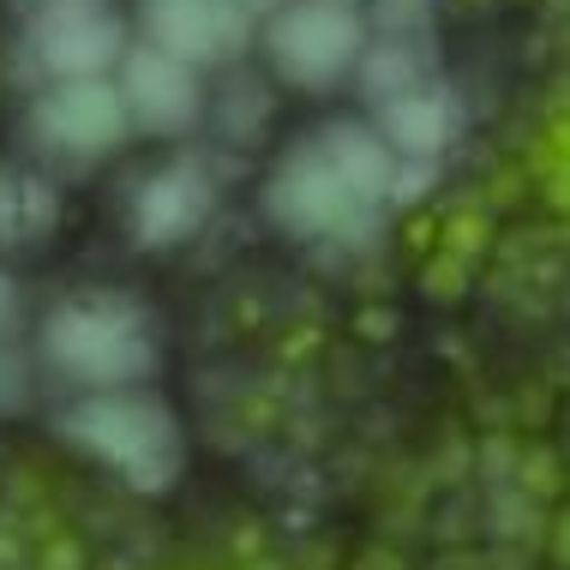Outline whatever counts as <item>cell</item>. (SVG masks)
I'll return each mask as SVG.
<instances>
[{
	"instance_id": "obj_1",
	"label": "cell",
	"mask_w": 570,
	"mask_h": 570,
	"mask_svg": "<svg viewBox=\"0 0 570 570\" xmlns=\"http://www.w3.org/2000/svg\"><path fill=\"white\" fill-rule=\"evenodd\" d=\"M42 361L85 391H127L157 373L150 313L127 295H79L42 325Z\"/></svg>"
},
{
	"instance_id": "obj_2",
	"label": "cell",
	"mask_w": 570,
	"mask_h": 570,
	"mask_svg": "<svg viewBox=\"0 0 570 570\" xmlns=\"http://www.w3.org/2000/svg\"><path fill=\"white\" fill-rule=\"evenodd\" d=\"M60 426H67V439L79 451L120 469L127 487H138V492H168L180 462H187L175 409L163 396L138 391V384H127V391H90L85 403L67 409Z\"/></svg>"
},
{
	"instance_id": "obj_3",
	"label": "cell",
	"mask_w": 570,
	"mask_h": 570,
	"mask_svg": "<svg viewBox=\"0 0 570 570\" xmlns=\"http://www.w3.org/2000/svg\"><path fill=\"white\" fill-rule=\"evenodd\" d=\"M271 67L283 85L295 90H331L354 72V60L366 49V24L348 0H288L271 12L265 30Z\"/></svg>"
},
{
	"instance_id": "obj_4",
	"label": "cell",
	"mask_w": 570,
	"mask_h": 570,
	"mask_svg": "<svg viewBox=\"0 0 570 570\" xmlns=\"http://www.w3.org/2000/svg\"><path fill=\"white\" fill-rule=\"evenodd\" d=\"M265 210L283 235L318 240V235H354V228H366V210L373 205H361L348 193V180L331 168L325 150H301V157H288L271 175Z\"/></svg>"
},
{
	"instance_id": "obj_5",
	"label": "cell",
	"mask_w": 570,
	"mask_h": 570,
	"mask_svg": "<svg viewBox=\"0 0 570 570\" xmlns=\"http://www.w3.org/2000/svg\"><path fill=\"white\" fill-rule=\"evenodd\" d=\"M30 49L55 79H102L127 55V30L109 0H42L30 19Z\"/></svg>"
},
{
	"instance_id": "obj_6",
	"label": "cell",
	"mask_w": 570,
	"mask_h": 570,
	"mask_svg": "<svg viewBox=\"0 0 570 570\" xmlns=\"http://www.w3.org/2000/svg\"><path fill=\"white\" fill-rule=\"evenodd\" d=\"M145 42L187 67H223L246 49L253 37V12L240 0H138Z\"/></svg>"
},
{
	"instance_id": "obj_7",
	"label": "cell",
	"mask_w": 570,
	"mask_h": 570,
	"mask_svg": "<svg viewBox=\"0 0 570 570\" xmlns=\"http://www.w3.org/2000/svg\"><path fill=\"white\" fill-rule=\"evenodd\" d=\"M120 102H127V120L145 132H163V138H180L198 127V115H205V90H198V67L187 60L150 49V42H138V49L120 55Z\"/></svg>"
},
{
	"instance_id": "obj_8",
	"label": "cell",
	"mask_w": 570,
	"mask_h": 570,
	"mask_svg": "<svg viewBox=\"0 0 570 570\" xmlns=\"http://www.w3.org/2000/svg\"><path fill=\"white\" fill-rule=\"evenodd\" d=\"M30 120L55 150H72V157H102L132 127L115 79H55V90L37 102Z\"/></svg>"
},
{
	"instance_id": "obj_9",
	"label": "cell",
	"mask_w": 570,
	"mask_h": 570,
	"mask_svg": "<svg viewBox=\"0 0 570 570\" xmlns=\"http://www.w3.org/2000/svg\"><path fill=\"white\" fill-rule=\"evenodd\" d=\"M210 205H217V193H210V175L198 163L157 168V175L132 193V235L145 246H175L210 217Z\"/></svg>"
},
{
	"instance_id": "obj_10",
	"label": "cell",
	"mask_w": 570,
	"mask_h": 570,
	"mask_svg": "<svg viewBox=\"0 0 570 570\" xmlns=\"http://www.w3.org/2000/svg\"><path fill=\"white\" fill-rule=\"evenodd\" d=\"M373 132L396 150V157L433 163L444 150V138H451V102H444V90L414 85V90H403V97L379 102V127Z\"/></svg>"
},
{
	"instance_id": "obj_11",
	"label": "cell",
	"mask_w": 570,
	"mask_h": 570,
	"mask_svg": "<svg viewBox=\"0 0 570 570\" xmlns=\"http://www.w3.org/2000/svg\"><path fill=\"white\" fill-rule=\"evenodd\" d=\"M318 150L331 157V168L348 180V193L361 198V205H379V198H391L396 150L384 145L373 127H331L325 138H318Z\"/></svg>"
},
{
	"instance_id": "obj_12",
	"label": "cell",
	"mask_w": 570,
	"mask_h": 570,
	"mask_svg": "<svg viewBox=\"0 0 570 570\" xmlns=\"http://www.w3.org/2000/svg\"><path fill=\"white\" fill-rule=\"evenodd\" d=\"M60 223V198L49 180L0 168V246H30Z\"/></svg>"
},
{
	"instance_id": "obj_13",
	"label": "cell",
	"mask_w": 570,
	"mask_h": 570,
	"mask_svg": "<svg viewBox=\"0 0 570 570\" xmlns=\"http://www.w3.org/2000/svg\"><path fill=\"white\" fill-rule=\"evenodd\" d=\"M354 79H361V90L373 102H391L403 97V90H414L426 79V60L409 49V42H379V49H361V60H354Z\"/></svg>"
},
{
	"instance_id": "obj_14",
	"label": "cell",
	"mask_w": 570,
	"mask_h": 570,
	"mask_svg": "<svg viewBox=\"0 0 570 570\" xmlns=\"http://www.w3.org/2000/svg\"><path fill=\"white\" fill-rule=\"evenodd\" d=\"M421 19H426V7H421V0H384V24H391V30L421 24Z\"/></svg>"
},
{
	"instance_id": "obj_15",
	"label": "cell",
	"mask_w": 570,
	"mask_h": 570,
	"mask_svg": "<svg viewBox=\"0 0 570 570\" xmlns=\"http://www.w3.org/2000/svg\"><path fill=\"white\" fill-rule=\"evenodd\" d=\"M12 318H19V288H12V276H0V343H7Z\"/></svg>"
},
{
	"instance_id": "obj_16",
	"label": "cell",
	"mask_w": 570,
	"mask_h": 570,
	"mask_svg": "<svg viewBox=\"0 0 570 570\" xmlns=\"http://www.w3.org/2000/svg\"><path fill=\"white\" fill-rule=\"evenodd\" d=\"M246 12H271V7H283V0H240Z\"/></svg>"
}]
</instances>
